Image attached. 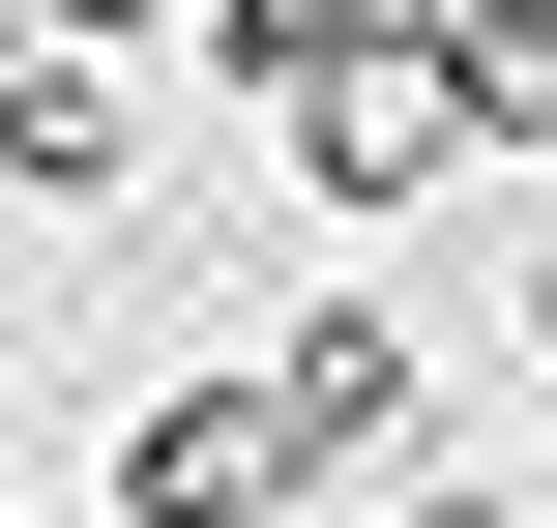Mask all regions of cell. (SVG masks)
I'll return each instance as SVG.
<instances>
[{
    "label": "cell",
    "mask_w": 557,
    "mask_h": 528,
    "mask_svg": "<svg viewBox=\"0 0 557 528\" xmlns=\"http://www.w3.org/2000/svg\"><path fill=\"white\" fill-rule=\"evenodd\" d=\"M529 353H557V206H529Z\"/></svg>",
    "instance_id": "10"
},
{
    "label": "cell",
    "mask_w": 557,
    "mask_h": 528,
    "mask_svg": "<svg viewBox=\"0 0 557 528\" xmlns=\"http://www.w3.org/2000/svg\"><path fill=\"white\" fill-rule=\"evenodd\" d=\"M441 88H470V118L557 176V0H441Z\"/></svg>",
    "instance_id": "6"
},
{
    "label": "cell",
    "mask_w": 557,
    "mask_h": 528,
    "mask_svg": "<svg viewBox=\"0 0 557 528\" xmlns=\"http://www.w3.org/2000/svg\"><path fill=\"white\" fill-rule=\"evenodd\" d=\"M264 176H294L323 235H411V206H470V176H499V118L441 88V29H382V59H323V88L264 118Z\"/></svg>",
    "instance_id": "1"
},
{
    "label": "cell",
    "mask_w": 557,
    "mask_h": 528,
    "mask_svg": "<svg viewBox=\"0 0 557 528\" xmlns=\"http://www.w3.org/2000/svg\"><path fill=\"white\" fill-rule=\"evenodd\" d=\"M499 470H529V528H557V412H529V441H499Z\"/></svg>",
    "instance_id": "9"
},
{
    "label": "cell",
    "mask_w": 557,
    "mask_h": 528,
    "mask_svg": "<svg viewBox=\"0 0 557 528\" xmlns=\"http://www.w3.org/2000/svg\"><path fill=\"white\" fill-rule=\"evenodd\" d=\"M382 528H529V470H411V500H382Z\"/></svg>",
    "instance_id": "8"
},
{
    "label": "cell",
    "mask_w": 557,
    "mask_h": 528,
    "mask_svg": "<svg viewBox=\"0 0 557 528\" xmlns=\"http://www.w3.org/2000/svg\"><path fill=\"white\" fill-rule=\"evenodd\" d=\"M0 29H59V59H117V29H206V0H0Z\"/></svg>",
    "instance_id": "7"
},
{
    "label": "cell",
    "mask_w": 557,
    "mask_h": 528,
    "mask_svg": "<svg viewBox=\"0 0 557 528\" xmlns=\"http://www.w3.org/2000/svg\"><path fill=\"white\" fill-rule=\"evenodd\" d=\"M0 528H29V500H0Z\"/></svg>",
    "instance_id": "11"
},
{
    "label": "cell",
    "mask_w": 557,
    "mask_h": 528,
    "mask_svg": "<svg viewBox=\"0 0 557 528\" xmlns=\"http://www.w3.org/2000/svg\"><path fill=\"white\" fill-rule=\"evenodd\" d=\"M382 29H411V0H206V59H235V118H294V88H323V59H382Z\"/></svg>",
    "instance_id": "5"
},
{
    "label": "cell",
    "mask_w": 557,
    "mask_h": 528,
    "mask_svg": "<svg viewBox=\"0 0 557 528\" xmlns=\"http://www.w3.org/2000/svg\"><path fill=\"white\" fill-rule=\"evenodd\" d=\"M147 176V118H117V59H59V29H0V235H88Z\"/></svg>",
    "instance_id": "3"
},
{
    "label": "cell",
    "mask_w": 557,
    "mask_h": 528,
    "mask_svg": "<svg viewBox=\"0 0 557 528\" xmlns=\"http://www.w3.org/2000/svg\"><path fill=\"white\" fill-rule=\"evenodd\" d=\"M117 528H294L264 382H147V412H117Z\"/></svg>",
    "instance_id": "4"
},
{
    "label": "cell",
    "mask_w": 557,
    "mask_h": 528,
    "mask_svg": "<svg viewBox=\"0 0 557 528\" xmlns=\"http://www.w3.org/2000/svg\"><path fill=\"white\" fill-rule=\"evenodd\" d=\"M235 382H264V441H294V500H352V528H382L411 470H441V353H411L382 294H294V323H264Z\"/></svg>",
    "instance_id": "2"
}]
</instances>
